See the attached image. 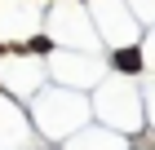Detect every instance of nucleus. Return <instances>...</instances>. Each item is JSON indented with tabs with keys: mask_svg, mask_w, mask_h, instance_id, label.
<instances>
[{
	"mask_svg": "<svg viewBox=\"0 0 155 150\" xmlns=\"http://www.w3.org/2000/svg\"><path fill=\"white\" fill-rule=\"evenodd\" d=\"M115 66L120 71H137L142 66V53H137V49H124V53H115Z\"/></svg>",
	"mask_w": 155,
	"mask_h": 150,
	"instance_id": "nucleus-1",
	"label": "nucleus"
}]
</instances>
